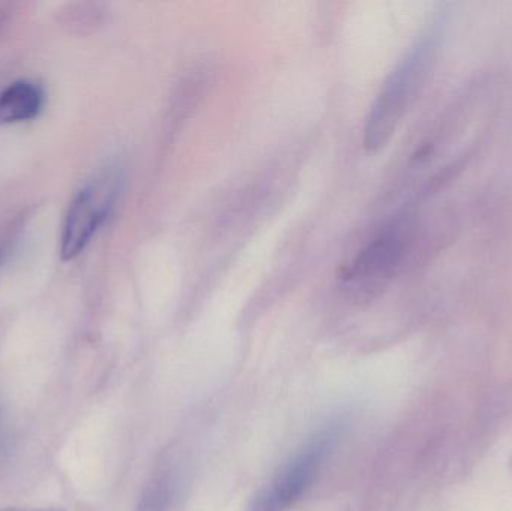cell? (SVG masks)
I'll return each mask as SVG.
<instances>
[{
    "instance_id": "cell-1",
    "label": "cell",
    "mask_w": 512,
    "mask_h": 511,
    "mask_svg": "<svg viewBox=\"0 0 512 511\" xmlns=\"http://www.w3.org/2000/svg\"><path fill=\"white\" fill-rule=\"evenodd\" d=\"M439 38L441 30L438 27L427 29L388 75L373 102L364 128V146L369 152L384 149L396 134L429 75Z\"/></svg>"
},
{
    "instance_id": "cell-2",
    "label": "cell",
    "mask_w": 512,
    "mask_h": 511,
    "mask_svg": "<svg viewBox=\"0 0 512 511\" xmlns=\"http://www.w3.org/2000/svg\"><path fill=\"white\" fill-rule=\"evenodd\" d=\"M122 185V171L117 167H108L78 191L63 222L60 237L62 260H74L89 246L113 213Z\"/></svg>"
},
{
    "instance_id": "cell-3",
    "label": "cell",
    "mask_w": 512,
    "mask_h": 511,
    "mask_svg": "<svg viewBox=\"0 0 512 511\" xmlns=\"http://www.w3.org/2000/svg\"><path fill=\"white\" fill-rule=\"evenodd\" d=\"M334 428L318 432L252 498L248 511H286L309 491L336 443Z\"/></svg>"
},
{
    "instance_id": "cell-4",
    "label": "cell",
    "mask_w": 512,
    "mask_h": 511,
    "mask_svg": "<svg viewBox=\"0 0 512 511\" xmlns=\"http://www.w3.org/2000/svg\"><path fill=\"white\" fill-rule=\"evenodd\" d=\"M409 228L405 221L385 227L349 267L346 285L358 297L381 293L399 272L406 257Z\"/></svg>"
},
{
    "instance_id": "cell-5",
    "label": "cell",
    "mask_w": 512,
    "mask_h": 511,
    "mask_svg": "<svg viewBox=\"0 0 512 511\" xmlns=\"http://www.w3.org/2000/svg\"><path fill=\"white\" fill-rule=\"evenodd\" d=\"M42 105L44 90L36 81H14L0 92V122L20 123L35 119Z\"/></svg>"
},
{
    "instance_id": "cell-6",
    "label": "cell",
    "mask_w": 512,
    "mask_h": 511,
    "mask_svg": "<svg viewBox=\"0 0 512 511\" xmlns=\"http://www.w3.org/2000/svg\"><path fill=\"white\" fill-rule=\"evenodd\" d=\"M173 489L170 471H161L141 492L135 511H168L173 503Z\"/></svg>"
},
{
    "instance_id": "cell-7",
    "label": "cell",
    "mask_w": 512,
    "mask_h": 511,
    "mask_svg": "<svg viewBox=\"0 0 512 511\" xmlns=\"http://www.w3.org/2000/svg\"><path fill=\"white\" fill-rule=\"evenodd\" d=\"M0 511H63L57 509H14V507H9V509H3Z\"/></svg>"
}]
</instances>
